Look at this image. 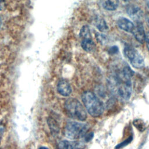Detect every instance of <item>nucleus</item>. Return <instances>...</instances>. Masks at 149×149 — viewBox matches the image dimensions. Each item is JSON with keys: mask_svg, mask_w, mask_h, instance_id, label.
<instances>
[{"mask_svg": "<svg viewBox=\"0 0 149 149\" xmlns=\"http://www.w3.org/2000/svg\"><path fill=\"white\" fill-rule=\"evenodd\" d=\"M116 23L117 25L121 30L129 33H132L134 27V25L132 21L124 17H119Z\"/></svg>", "mask_w": 149, "mask_h": 149, "instance_id": "9d476101", "label": "nucleus"}, {"mask_svg": "<svg viewBox=\"0 0 149 149\" xmlns=\"http://www.w3.org/2000/svg\"><path fill=\"white\" fill-rule=\"evenodd\" d=\"M84 139H85V141L88 142V141H90V140H92V139L94 137V133L93 132H90V133H86V135L84 136Z\"/></svg>", "mask_w": 149, "mask_h": 149, "instance_id": "a211bd4d", "label": "nucleus"}, {"mask_svg": "<svg viewBox=\"0 0 149 149\" xmlns=\"http://www.w3.org/2000/svg\"><path fill=\"white\" fill-rule=\"evenodd\" d=\"M65 108L68 115L72 118L81 121L87 118L86 109L80 102L74 98H69L65 101Z\"/></svg>", "mask_w": 149, "mask_h": 149, "instance_id": "f03ea898", "label": "nucleus"}, {"mask_svg": "<svg viewBox=\"0 0 149 149\" xmlns=\"http://www.w3.org/2000/svg\"><path fill=\"white\" fill-rule=\"evenodd\" d=\"M133 125L139 131H143L145 129L144 123L140 119L134 120L133 122Z\"/></svg>", "mask_w": 149, "mask_h": 149, "instance_id": "dca6fc26", "label": "nucleus"}, {"mask_svg": "<svg viewBox=\"0 0 149 149\" xmlns=\"http://www.w3.org/2000/svg\"><path fill=\"white\" fill-rule=\"evenodd\" d=\"M95 26L101 32H104L108 30V26L105 20L101 17H97L94 21Z\"/></svg>", "mask_w": 149, "mask_h": 149, "instance_id": "f8f14e48", "label": "nucleus"}, {"mask_svg": "<svg viewBox=\"0 0 149 149\" xmlns=\"http://www.w3.org/2000/svg\"><path fill=\"white\" fill-rule=\"evenodd\" d=\"M124 54L131 65L135 68L140 69L144 66V61L142 56L134 48L126 46L124 48Z\"/></svg>", "mask_w": 149, "mask_h": 149, "instance_id": "39448f33", "label": "nucleus"}, {"mask_svg": "<svg viewBox=\"0 0 149 149\" xmlns=\"http://www.w3.org/2000/svg\"><path fill=\"white\" fill-rule=\"evenodd\" d=\"M59 149H84V144L80 141L63 140L58 145Z\"/></svg>", "mask_w": 149, "mask_h": 149, "instance_id": "0eeeda50", "label": "nucleus"}, {"mask_svg": "<svg viewBox=\"0 0 149 149\" xmlns=\"http://www.w3.org/2000/svg\"><path fill=\"white\" fill-rule=\"evenodd\" d=\"M123 1H129V0H123Z\"/></svg>", "mask_w": 149, "mask_h": 149, "instance_id": "b1692460", "label": "nucleus"}, {"mask_svg": "<svg viewBox=\"0 0 149 149\" xmlns=\"http://www.w3.org/2000/svg\"><path fill=\"white\" fill-rule=\"evenodd\" d=\"M96 38L97 41L101 43V44H104L107 41V37L105 36H104L102 34H100V33H97L96 34Z\"/></svg>", "mask_w": 149, "mask_h": 149, "instance_id": "f3484780", "label": "nucleus"}, {"mask_svg": "<svg viewBox=\"0 0 149 149\" xmlns=\"http://www.w3.org/2000/svg\"><path fill=\"white\" fill-rule=\"evenodd\" d=\"M80 37L83 39H91V34L89 27L87 25L83 26L80 30Z\"/></svg>", "mask_w": 149, "mask_h": 149, "instance_id": "4468645a", "label": "nucleus"}, {"mask_svg": "<svg viewBox=\"0 0 149 149\" xmlns=\"http://www.w3.org/2000/svg\"><path fill=\"white\" fill-rule=\"evenodd\" d=\"M38 149H48L47 147H44V146H42V147H40Z\"/></svg>", "mask_w": 149, "mask_h": 149, "instance_id": "5701e85b", "label": "nucleus"}, {"mask_svg": "<svg viewBox=\"0 0 149 149\" xmlns=\"http://www.w3.org/2000/svg\"><path fill=\"white\" fill-rule=\"evenodd\" d=\"M145 1V2H146V4H147V6H148V8H149V0H144Z\"/></svg>", "mask_w": 149, "mask_h": 149, "instance_id": "4be33fe9", "label": "nucleus"}, {"mask_svg": "<svg viewBox=\"0 0 149 149\" xmlns=\"http://www.w3.org/2000/svg\"><path fill=\"white\" fill-rule=\"evenodd\" d=\"M118 52V47L116 46H113L110 48L109 49V52L111 54H116Z\"/></svg>", "mask_w": 149, "mask_h": 149, "instance_id": "6ab92c4d", "label": "nucleus"}, {"mask_svg": "<svg viewBox=\"0 0 149 149\" xmlns=\"http://www.w3.org/2000/svg\"><path fill=\"white\" fill-rule=\"evenodd\" d=\"M57 90L61 95L68 97L72 92V88L68 80L65 79H61L58 83Z\"/></svg>", "mask_w": 149, "mask_h": 149, "instance_id": "1a4fd4ad", "label": "nucleus"}, {"mask_svg": "<svg viewBox=\"0 0 149 149\" xmlns=\"http://www.w3.org/2000/svg\"><path fill=\"white\" fill-rule=\"evenodd\" d=\"M145 41L146 42V45L147 48L148 49V51L149 52V31L146 33V38H145Z\"/></svg>", "mask_w": 149, "mask_h": 149, "instance_id": "aec40b11", "label": "nucleus"}, {"mask_svg": "<svg viewBox=\"0 0 149 149\" xmlns=\"http://www.w3.org/2000/svg\"><path fill=\"white\" fill-rule=\"evenodd\" d=\"M88 129V126L86 123L79 122H69L65 126L64 134L68 139L76 140L84 137Z\"/></svg>", "mask_w": 149, "mask_h": 149, "instance_id": "7ed1b4c3", "label": "nucleus"}, {"mask_svg": "<svg viewBox=\"0 0 149 149\" xmlns=\"http://www.w3.org/2000/svg\"><path fill=\"white\" fill-rule=\"evenodd\" d=\"M102 6L107 10H115L119 5V0H101Z\"/></svg>", "mask_w": 149, "mask_h": 149, "instance_id": "9b49d317", "label": "nucleus"}, {"mask_svg": "<svg viewBox=\"0 0 149 149\" xmlns=\"http://www.w3.org/2000/svg\"><path fill=\"white\" fill-rule=\"evenodd\" d=\"M81 46L87 52H93L95 49V44L91 39H83L81 42Z\"/></svg>", "mask_w": 149, "mask_h": 149, "instance_id": "ddd939ff", "label": "nucleus"}, {"mask_svg": "<svg viewBox=\"0 0 149 149\" xmlns=\"http://www.w3.org/2000/svg\"><path fill=\"white\" fill-rule=\"evenodd\" d=\"M82 101L88 113L93 117L101 116L104 111L103 102L93 92L86 91L81 95Z\"/></svg>", "mask_w": 149, "mask_h": 149, "instance_id": "f257e3e1", "label": "nucleus"}, {"mask_svg": "<svg viewBox=\"0 0 149 149\" xmlns=\"http://www.w3.org/2000/svg\"><path fill=\"white\" fill-rule=\"evenodd\" d=\"M116 93L119 97L125 101L128 100L132 95V87L130 80H125L116 77Z\"/></svg>", "mask_w": 149, "mask_h": 149, "instance_id": "20e7f679", "label": "nucleus"}, {"mask_svg": "<svg viewBox=\"0 0 149 149\" xmlns=\"http://www.w3.org/2000/svg\"><path fill=\"white\" fill-rule=\"evenodd\" d=\"M5 7V2L4 0H0V10H3Z\"/></svg>", "mask_w": 149, "mask_h": 149, "instance_id": "412c9836", "label": "nucleus"}, {"mask_svg": "<svg viewBox=\"0 0 149 149\" xmlns=\"http://www.w3.org/2000/svg\"><path fill=\"white\" fill-rule=\"evenodd\" d=\"M133 140V137L131 136H129V137H127L126 139H125V140H123L122 142L119 143L118 144H117L115 147V149H120L125 146H126L127 145H128L130 143H131V141H132Z\"/></svg>", "mask_w": 149, "mask_h": 149, "instance_id": "2eb2a0df", "label": "nucleus"}, {"mask_svg": "<svg viewBox=\"0 0 149 149\" xmlns=\"http://www.w3.org/2000/svg\"><path fill=\"white\" fill-rule=\"evenodd\" d=\"M127 15L133 20L139 21L143 16V12L140 7L136 5L131 4L126 8Z\"/></svg>", "mask_w": 149, "mask_h": 149, "instance_id": "6e6552de", "label": "nucleus"}, {"mask_svg": "<svg viewBox=\"0 0 149 149\" xmlns=\"http://www.w3.org/2000/svg\"><path fill=\"white\" fill-rule=\"evenodd\" d=\"M132 33L139 42L143 44L145 41L146 33L143 25L141 23L139 22L137 23L136 26H134Z\"/></svg>", "mask_w": 149, "mask_h": 149, "instance_id": "423d86ee", "label": "nucleus"}]
</instances>
